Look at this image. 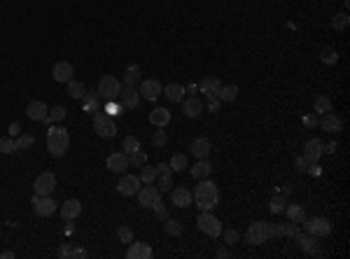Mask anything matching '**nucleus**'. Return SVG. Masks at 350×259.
Segmentation results:
<instances>
[{
    "instance_id": "nucleus-1",
    "label": "nucleus",
    "mask_w": 350,
    "mask_h": 259,
    "mask_svg": "<svg viewBox=\"0 0 350 259\" xmlns=\"http://www.w3.org/2000/svg\"><path fill=\"white\" fill-rule=\"evenodd\" d=\"M192 201L201 210H213L215 205L219 203V189H217V185H215V182H210L208 177H206V180H201L196 185V189H194V194H192Z\"/></svg>"
},
{
    "instance_id": "nucleus-2",
    "label": "nucleus",
    "mask_w": 350,
    "mask_h": 259,
    "mask_svg": "<svg viewBox=\"0 0 350 259\" xmlns=\"http://www.w3.org/2000/svg\"><path fill=\"white\" fill-rule=\"evenodd\" d=\"M276 236H278L276 224H271V222H252L245 234V241L247 245H264V243H268Z\"/></svg>"
},
{
    "instance_id": "nucleus-3",
    "label": "nucleus",
    "mask_w": 350,
    "mask_h": 259,
    "mask_svg": "<svg viewBox=\"0 0 350 259\" xmlns=\"http://www.w3.org/2000/svg\"><path fill=\"white\" fill-rule=\"evenodd\" d=\"M70 147V136L63 126H52L47 131V149H49L54 157H63Z\"/></svg>"
},
{
    "instance_id": "nucleus-4",
    "label": "nucleus",
    "mask_w": 350,
    "mask_h": 259,
    "mask_svg": "<svg viewBox=\"0 0 350 259\" xmlns=\"http://www.w3.org/2000/svg\"><path fill=\"white\" fill-rule=\"evenodd\" d=\"M196 224H198V229H201L206 236H210V238L222 236V224H219V220L213 215V213H210V210H201V215H198Z\"/></svg>"
},
{
    "instance_id": "nucleus-5",
    "label": "nucleus",
    "mask_w": 350,
    "mask_h": 259,
    "mask_svg": "<svg viewBox=\"0 0 350 259\" xmlns=\"http://www.w3.org/2000/svg\"><path fill=\"white\" fill-rule=\"evenodd\" d=\"M93 128H96V133H98L101 138H115V133H117L115 119L108 112H96L93 115Z\"/></svg>"
},
{
    "instance_id": "nucleus-6",
    "label": "nucleus",
    "mask_w": 350,
    "mask_h": 259,
    "mask_svg": "<svg viewBox=\"0 0 350 259\" xmlns=\"http://www.w3.org/2000/svg\"><path fill=\"white\" fill-rule=\"evenodd\" d=\"M301 224H304L306 234H311V236H315V238H324L332 234V222H329L327 217H313V220L306 217Z\"/></svg>"
},
{
    "instance_id": "nucleus-7",
    "label": "nucleus",
    "mask_w": 350,
    "mask_h": 259,
    "mask_svg": "<svg viewBox=\"0 0 350 259\" xmlns=\"http://www.w3.org/2000/svg\"><path fill=\"white\" fill-rule=\"evenodd\" d=\"M119 91H121V84L115 75H103V77L98 80V94L103 96L105 100H117Z\"/></svg>"
},
{
    "instance_id": "nucleus-8",
    "label": "nucleus",
    "mask_w": 350,
    "mask_h": 259,
    "mask_svg": "<svg viewBox=\"0 0 350 259\" xmlns=\"http://www.w3.org/2000/svg\"><path fill=\"white\" fill-rule=\"evenodd\" d=\"M35 196H52V192L56 189V175L49 171L40 173L38 177H35Z\"/></svg>"
},
{
    "instance_id": "nucleus-9",
    "label": "nucleus",
    "mask_w": 350,
    "mask_h": 259,
    "mask_svg": "<svg viewBox=\"0 0 350 259\" xmlns=\"http://www.w3.org/2000/svg\"><path fill=\"white\" fill-rule=\"evenodd\" d=\"M138 203L142 205V208H154V205L161 201V192H159L154 185H147V187H140L138 189Z\"/></svg>"
},
{
    "instance_id": "nucleus-10",
    "label": "nucleus",
    "mask_w": 350,
    "mask_h": 259,
    "mask_svg": "<svg viewBox=\"0 0 350 259\" xmlns=\"http://www.w3.org/2000/svg\"><path fill=\"white\" fill-rule=\"evenodd\" d=\"M322 147H324V143L320 138L306 140V145H304V159H306L308 164H317V161H320V157L324 154Z\"/></svg>"
},
{
    "instance_id": "nucleus-11",
    "label": "nucleus",
    "mask_w": 350,
    "mask_h": 259,
    "mask_svg": "<svg viewBox=\"0 0 350 259\" xmlns=\"http://www.w3.org/2000/svg\"><path fill=\"white\" fill-rule=\"evenodd\" d=\"M117 100H119V105L124 108V110H129V108H136L138 103H140V94H138V89L131 87V84H126L124 89L119 91V96H117Z\"/></svg>"
},
{
    "instance_id": "nucleus-12",
    "label": "nucleus",
    "mask_w": 350,
    "mask_h": 259,
    "mask_svg": "<svg viewBox=\"0 0 350 259\" xmlns=\"http://www.w3.org/2000/svg\"><path fill=\"white\" fill-rule=\"evenodd\" d=\"M296 243H299V248L304 250V254H308V257H322V250H320V245H317V238L311 236V234H299L296 236Z\"/></svg>"
},
{
    "instance_id": "nucleus-13",
    "label": "nucleus",
    "mask_w": 350,
    "mask_h": 259,
    "mask_svg": "<svg viewBox=\"0 0 350 259\" xmlns=\"http://www.w3.org/2000/svg\"><path fill=\"white\" fill-rule=\"evenodd\" d=\"M138 189H140V177L138 175H121L117 182V192L121 196H133V194H138Z\"/></svg>"
},
{
    "instance_id": "nucleus-14",
    "label": "nucleus",
    "mask_w": 350,
    "mask_h": 259,
    "mask_svg": "<svg viewBox=\"0 0 350 259\" xmlns=\"http://www.w3.org/2000/svg\"><path fill=\"white\" fill-rule=\"evenodd\" d=\"M33 208L40 217H49L56 213V201L52 196H33Z\"/></svg>"
},
{
    "instance_id": "nucleus-15",
    "label": "nucleus",
    "mask_w": 350,
    "mask_h": 259,
    "mask_svg": "<svg viewBox=\"0 0 350 259\" xmlns=\"http://www.w3.org/2000/svg\"><path fill=\"white\" fill-rule=\"evenodd\" d=\"M138 94H140V98H145V100H157L159 96H161V84H159L157 80H142Z\"/></svg>"
},
{
    "instance_id": "nucleus-16",
    "label": "nucleus",
    "mask_w": 350,
    "mask_h": 259,
    "mask_svg": "<svg viewBox=\"0 0 350 259\" xmlns=\"http://www.w3.org/2000/svg\"><path fill=\"white\" fill-rule=\"evenodd\" d=\"M52 77L61 84H68L72 80V66L68 61H56L54 68H52Z\"/></svg>"
},
{
    "instance_id": "nucleus-17",
    "label": "nucleus",
    "mask_w": 350,
    "mask_h": 259,
    "mask_svg": "<svg viewBox=\"0 0 350 259\" xmlns=\"http://www.w3.org/2000/svg\"><path fill=\"white\" fill-rule=\"evenodd\" d=\"M320 126H322V131L332 133V136H339V133L343 131V121H341V117H336L332 110H329V112H324Z\"/></svg>"
},
{
    "instance_id": "nucleus-18",
    "label": "nucleus",
    "mask_w": 350,
    "mask_h": 259,
    "mask_svg": "<svg viewBox=\"0 0 350 259\" xmlns=\"http://www.w3.org/2000/svg\"><path fill=\"white\" fill-rule=\"evenodd\" d=\"M152 254L154 252L147 243H138V241H131L129 243V250H126V257L129 259H149Z\"/></svg>"
},
{
    "instance_id": "nucleus-19",
    "label": "nucleus",
    "mask_w": 350,
    "mask_h": 259,
    "mask_svg": "<svg viewBox=\"0 0 350 259\" xmlns=\"http://www.w3.org/2000/svg\"><path fill=\"white\" fill-rule=\"evenodd\" d=\"M26 115L31 117L33 121H47L49 119V110H47V105L42 100H31L26 108Z\"/></svg>"
},
{
    "instance_id": "nucleus-20",
    "label": "nucleus",
    "mask_w": 350,
    "mask_h": 259,
    "mask_svg": "<svg viewBox=\"0 0 350 259\" xmlns=\"http://www.w3.org/2000/svg\"><path fill=\"white\" fill-rule=\"evenodd\" d=\"M129 166L131 164H129V154L126 152H115V154L108 157V168L112 173H124Z\"/></svg>"
},
{
    "instance_id": "nucleus-21",
    "label": "nucleus",
    "mask_w": 350,
    "mask_h": 259,
    "mask_svg": "<svg viewBox=\"0 0 350 259\" xmlns=\"http://www.w3.org/2000/svg\"><path fill=\"white\" fill-rule=\"evenodd\" d=\"M170 201H173L175 208H189L192 205V192L187 187H175L170 194Z\"/></svg>"
},
{
    "instance_id": "nucleus-22",
    "label": "nucleus",
    "mask_w": 350,
    "mask_h": 259,
    "mask_svg": "<svg viewBox=\"0 0 350 259\" xmlns=\"http://www.w3.org/2000/svg\"><path fill=\"white\" fill-rule=\"evenodd\" d=\"M82 215V203H80V201L77 199H68L66 203L61 205V217H63V220H77V217Z\"/></svg>"
},
{
    "instance_id": "nucleus-23",
    "label": "nucleus",
    "mask_w": 350,
    "mask_h": 259,
    "mask_svg": "<svg viewBox=\"0 0 350 259\" xmlns=\"http://www.w3.org/2000/svg\"><path fill=\"white\" fill-rule=\"evenodd\" d=\"M182 112H185V117H189V119H196V117L203 112L201 98H196V96H189L187 100H182Z\"/></svg>"
},
{
    "instance_id": "nucleus-24",
    "label": "nucleus",
    "mask_w": 350,
    "mask_h": 259,
    "mask_svg": "<svg viewBox=\"0 0 350 259\" xmlns=\"http://www.w3.org/2000/svg\"><path fill=\"white\" fill-rule=\"evenodd\" d=\"M219 87H222V80L219 77H206L201 84H198V89H201V94H206V98H217V91Z\"/></svg>"
},
{
    "instance_id": "nucleus-25",
    "label": "nucleus",
    "mask_w": 350,
    "mask_h": 259,
    "mask_svg": "<svg viewBox=\"0 0 350 259\" xmlns=\"http://www.w3.org/2000/svg\"><path fill=\"white\" fill-rule=\"evenodd\" d=\"M149 124L157 128H164L170 124V112L166 110V108H154L152 112H149Z\"/></svg>"
},
{
    "instance_id": "nucleus-26",
    "label": "nucleus",
    "mask_w": 350,
    "mask_h": 259,
    "mask_svg": "<svg viewBox=\"0 0 350 259\" xmlns=\"http://www.w3.org/2000/svg\"><path fill=\"white\" fill-rule=\"evenodd\" d=\"M189 152H192L196 159H208V154H210V140L208 138H196L192 143V147H189Z\"/></svg>"
},
{
    "instance_id": "nucleus-27",
    "label": "nucleus",
    "mask_w": 350,
    "mask_h": 259,
    "mask_svg": "<svg viewBox=\"0 0 350 259\" xmlns=\"http://www.w3.org/2000/svg\"><path fill=\"white\" fill-rule=\"evenodd\" d=\"M189 173H192L196 180H206V177L213 173V166H210L208 159H198V164H194L192 168H189Z\"/></svg>"
},
{
    "instance_id": "nucleus-28",
    "label": "nucleus",
    "mask_w": 350,
    "mask_h": 259,
    "mask_svg": "<svg viewBox=\"0 0 350 259\" xmlns=\"http://www.w3.org/2000/svg\"><path fill=\"white\" fill-rule=\"evenodd\" d=\"M164 94H166V98H168L170 103H182V100H185V87H182V84L170 82L168 87L164 89Z\"/></svg>"
},
{
    "instance_id": "nucleus-29",
    "label": "nucleus",
    "mask_w": 350,
    "mask_h": 259,
    "mask_svg": "<svg viewBox=\"0 0 350 259\" xmlns=\"http://www.w3.org/2000/svg\"><path fill=\"white\" fill-rule=\"evenodd\" d=\"M285 213H287L290 222H296V224H301V222L306 220V210H304V205H299V203L287 205V208H285Z\"/></svg>"
},
{
    "instance_id": "nucleus-30",
    "label": "nucleus",
    "mask_w": 350,
    "mask_h": 259,
    "mask_svg": "<svg viewBox=\"0 0 350 259\" xmlns=\"http://www.w3.org/2000/svg\"><path fill=\"white\" fill-rule=\"evenodd\" d=\"M238 96V87L236 84H227V87H219V91H217V98H219V103H231V100Z\"/></svg>"
},
{
    "instance_id": "nucleus-31",
    "label": "nucleus",
    "mask_w": 350,
    "mask_h": 259,
    "mask_svg": "<svg viewBox=\"0 0 350 259\" xmlns=\"http://www.w3.org/2000/svg\"><path fill=\"white\" fill-rule=\"evenodd\" d=\"M59 257H63V259H66V257L87 259L89 252H87V250H80V248H72V245H68V243H66V245H61V248H59Z\"/></svg>"
},
{
    "instance_id": "nucleus-32",
    "label": "nucleus",
    "mask_w": 350,
    "mask_h": 259,
    "mask_svg": "<svg viewBox=\"0 0 350 259\" xmlns=\"http://www.w3.org/2000/svg\"><path fill=\"white\" fill-rule=\"evenodd\" d=\"M124 82H126V84H131V87L140 84V82H142V72H140V68H138V66H129V68H126V72H124Z\"/></svg>"
},
{
    "instance_id": "nucleus-33",
    "label": "nucleus",
    "mask_w": 350,
    "mask_h": 259,
    "mask_svg": "<svg viewBox=\"0 0 350 259\" xmlns=\"http://www.w3.org/2000/svg\"><path fill=\"white\" fill-rule=\"evenodd\" d=\"M84 94H87V89H84L82 82H77V80H70V82H68V96H70V98L82 100Z\"/></svg>"
},
{
    "instance_id": "nucleus-34",
    "label": "nucleus",
    "mask_w": 350,
    "mask_h": 259,
    "mask_svg": "<svg viewBox=\"0 0 350 259\" xmlns=\"http://www.w3.org/2000/svg\"><path fill=\"white\" fill-rule=\"evenodd\" d=\"M276 231H278V236L296 238L299 236V224H296V222H290V224H276Z\"/></svg>"
},
{
    "instance_id": "nucleus-35",
    "label": "nucleus",
    "mask_w": 350,
    "mask_h": 259,
    "mask_svg": "<svg viewBox=\"0 0 350 259\" xmlns=\"http://www.w3.org/2000/svg\"><path fill=\"white\" fill-rule=\"evenodd\" d=\"M14 152H17V138L3 136L0 138V154H14Z\"/></svg>"
},
{
    "instance_id": "nucleus-36",
    "label": "nucleus",
    "mask_w": 350,
    "mask_h": 259,
    "mask_svg": "<svg viewBox=\"0 0 350 259\" xmlns=\"http://www.w3.org/2000/svg\"><path fill=\"white\" fill-rule=\"evenodd\" d=\"M285 205H287V201H285L283 194H278V196H273V199L268 201V210L273 213V215H278V213H283Z\"/></svg>"
},
{
    "instance_id": "nucleus-37",
    "label": "nucleus",
    "mask_w": 350,
    "mask_h": 259,
    "mask_svg": "<svg viewBox=\"0 0 350 259\" xmlns=\"http://www.w3.org/2000/svg\"><path fill=\"white\" fill-rule=\"evenodd\" d=\"M170 171H185V168H189V166H187V157L185 154H173L170 157Z\"/></svg>"
},
{
    "instance_id": "nucleus-38",
    "label": "nucleus",
    "mask_w": 350,
    "mask_h": 259,
    "mask_svg": "<svg viewBox=\"0 0 350 259\" xmlns=\"http://www.w3.org/2000/svg\"><path fill=\"white\" fill-rule=\"evenodd\" d=\"M140 182H145V185H154L157 182V168H149V166H142L140 171Z\"/></svg>"
},
{
    "instance_id": "nucleus-39",
    "label": "nucleus",
    "mask_w": 350,
    "mask_h": 259,
    "mask_svg": "<svg viewBox=\"0 0 350 259\" xmlns=\"http://www.w3.org/2000/svg\"><path fill=\"white\" fill-rule=\"evenodd\" d=\"M164 231L168 236H182V224L178 220H166L164 222Z\"/></svg>"
},
{
    "instance_id": "nucleus-40",
    "label": "nucleus",
    "mask_w": 350,
    "mask_h": 259,
    "mask_svg": "<svg viewBox=\"0 0 350 259\" xmlns=\"http://www.w3.org/2000/svg\"><path fill=\"white\" fill-rule=\"evenodd\" d=\"M350 23V17L345 14V12H341V14H336V17L332 19V28L334 31H343V28H348Z\"/></svg>"
},
{
    "instance_id": "nucleus-41",
    "label": "nucleus",
    "mask_w": 350,
    "mask_h": 259,
    "mask_svg": "<svg viewBox=\"0 0 350 259\" xmlns=\"http://www.w3.org/2000/svg\"><path fill=\"white\" fill-rule=\"evenodd\" d=\"M140 149V140L136 136H126L124 138V152L126 154H131V152H138Z\"/></svg>"
},
{
    "instance_id": "nucleus-42",
    "label": "nucleus",
    "mask_w": 350,
    "mask_h": 259,
    "mask_svg": "<svg viewBox=\"0 0 350 259\" xmlns=\"http://www.w3.org/2000/svg\"><path fill=\"white\" fill-rule=\"evenodd\" d=\"M332 110V98L329 96H320V98L315 100V112H320V115H324V112Z\"/></svg>"
},
{
    "instance_id": "nucleus-43",
    "label": "nucleus",
    "mask_w": 350,
    "mask_h": 259,
    "mask_svg": "<svg viewBox=\"0 0 350 259\" xmlns=\"http://www.w3.org/2000/svg\"><path fill=\"white\" fill-rule=\"evenodd\" d=\"M35 138L31 136V133H19V138H17V149H28V147H33Z\"/></svg>"
},
{
    "instance_id": "nucleus-44",
    "label": "nucleus",
    "mask_w": 350,
    "mask_h": 259,
    "mask_svg": "<svg viewBox=\"0 0 350 259\" xmlns=\"http://www.w3.org/2000/svg\"><path fill=\"white\" fill-rule=\"evenodd\" d=\"M320 61H322V63H327V66H332V63H336V61H339V54H336V49H322L320 51Z\"/></svg>"
},
{
    "instance_id": "nucleus-45",
    "label": "nucleus",
    "mask_w": 350,
    "mask_h": 259,
    "mask_svg": "<svg viewBox=\"0 0 350 259\" xmlns=\"http://www.w3.org/2000/svg\"><path fill=\"white\" fill-rule=\"evenodd\" d=\"M129 164L131 166H145L147 164V157H145V152H140V149H138V152H131V154H129Z\"/></svg>"
},
{
    "instance_id": "nucleus-46",
    "label": "nucleus",
    "mask_w": 350,
    "mask_h": 259,
    "mask_svg": "<svg viewBox=\"0 0 350 259\" xmlns=\"http://www.w3.org/2000/svg\"><path fill=\"white\" fill-rule=\"evenodd\" d=\"M66 115H68L66 108H63V105H56L54 110H49V119L47 121H63L66 119Z\"/></svg>"
},
{
    "instance_id": "nucleus-47",
    "label": "nucleus",
    "mask_w": 350,
    "mask_h": 259,
    "mask_svg": "<svg viewBox=\"0 0 350 259\" xmlns=\"http://www.w3.org/2000/svg\"><path fill=\"white\" fill-rule=\"evenodd\" d=\"M117 238H119L121 243H131L133 241V229L131 226H119V229H117Z\"/></svg>"
},
{
    "instance_id": "nucleus-48",
    "label": "nucleus",
    "mask_w": 350,
    "mask_h": 259,
    "mask_svg": "<svg viewBox=\"0 0 350 259\" xmlns=\"http://www.w3.org/2000/svg\"><path fill=\"white\" fill-rule=\"evenodd\" d=\"M157 180H159V192H168V187L173 185V180H170V173H166V175H157Z\"/></svg>"
},
{
    "instance_id": "nucleus-49",
    "label": "nucleus",
    "mask_w": 350,
    "mask_h": 259,
    "mask_svg": "<svg viewBox=\"0 0 350 259\" xmlns=\"http://www.w3.org/2000/svg\"><path fill=\"white\" fill-rule=\"evenodd\" d=\"M238 238H241V234L236 231V229H227V231H224V243H227V245H236V243H238Z\"/></svg>"
},
{
    "instance_id": "nucleus-50",
    "label": "nucleus",
    "mask_w": 350,
    "mask_h": 259,
    "mask_svg": "<svg viewBox=\"0 0 350 259\" xmlns=\"http://www.w3.org/2000/svg\"><path fill=\"white\" fill-rule=\"evenodd\" d=\"M166 143H168V138H166V131H157L152 138V145L154 147H166Z\"/></svg>"
},
{
    "instance_id": "nucleus-51",
    "label": "nucleus",
    "mask_w": 350,
    "mask_h": 259,
    "mask_svg": "<svg viewBox=\"0 0 350 259\" xmlns=\"http://www.w3.org/2000/svg\"><path fill=\"white\" fill-rule=\"evenodd\" d=\"M84 108L87 110H96V96H93V91H89V94H84Z\"/></svg>"
},
{
    "instance_id": "nucleus-52",
    "label": "nucleus",
    "mask_w": 350,
    "mask_h": 259,
    "mask_svg": "<svg viewBox=\"0 0 350 259\" xmlns=\"http://www.w3.org/2000/svg\"><path fill=\"white\" fill-rule=\"evenodd\" d=\"M119 110H124L121 105H115V100H108V108H105V112H108L110 117H115V115H121Z\"/></svg>"
},
{
    "instance_id": "nucleus-53",
    "label": "nucleus",
    "mask_w": 350,
    "mask_h": 259,
    "mask_svg": "<svg viewBox=\"0 0 350 259\" xmlns=\"http://www.w3.org/2000/svg\"><path fill=\"white\" fill-rule=\"evenodd\" d=\"M154 210H157V217H159V220H164V222L168 220V215H166V208H164V203H161V201L154 205Z\"/></svg>"
},
{
    "instance_id": "nucleus-54",
    "label": "nucleus",
    "mask_w": 350,
    "mask_h": 259,
    "mask_svg": "<svg viewBox=\"0 0 350 259\" xmlns=\"http://www.w3.org/2000/svg\"><path fill=\"white\" fill-rule=\"evenodd\" d=\"M296 171H299V173H306L308 171V161L304 159V157H299V159H296Z\"/></svg>"
},
{
    "instance_id": "nucleus-55",
    "label": "nucleus",
    "mask_w": 350,
    "mask_h": 259,
    "mask_svg": "<svg viewBox=\"0 0 350 259\" xmlns=\"http://www.w3.org/2000/svg\"><path fill=\"white\" fill-rule=\"evenodd\" d=\"M19 133H21V124H19V121H14V124H10V136H12V138H17Z\"/></svg>"
},
{
    "instance_id": "nucleus-56",
    "label": "nucleus",
    "mask_w": 350,
    "mask_h": 259,
    "mask_svg": "<svg viewBox=\"0 0 350 259\" xmlns=\"http://www.w3.org/2000/svg\"><path fill=\"white\" fill-rule=\"evenodd\" d=\"M166 173H173L170 171V166L168 164H159L157 166V175H166Z\"/></svg>"
},
{
    "instance_id": "nucleus-57",
    "label": "nucleus",
    "mask_w": 350,
    "mask_h": 259,
    "mask_svg": "<svg viewBox=\"0 0 350 259\" xmlns=\"http://www.w3.org/2000/svg\"><path fill=\"white\" fill-rule=\"evenodd\" d=\"M322 152H324V154H334V152H336V143H329V145H324V147H322Z\"/></svg>"
},
{
    "instance_id": "nucleus-58",
    "label": "nucleus",
    "mask_w": 350,
    "mask_h": 259,
    "mask_svg": "<svg viewBox=\"0 0 350 259\" xmlns=\"http://www.w3.org/2000/svg\"><path fill=\"white\" fill-rule=\"evenodd\" d=\"M208 110H210V112H217V110H219V98H213V100H210Z\"/></svg>"
},
{
    "instance_id": "nucleus-59",
    "label": "nucleus",
    "mask_w": 350,
    "mask_h": 259,
    "mask_svg": "<svg viewBox=\"0 0 350 259\" xmlns=\"http://www.w3.org/2000/svg\"><path fill=\"white\" fill-rule=\"evenodd\" d=\"M292 189H294V187H292L290 182H287V185H283V196H290V194H292Z\"/></svg>"
},
{
    "instance_id": "nucleus-60",
    "label": "nucleus",
    "mask_w": 350,
    "mask_h": 259,
    "mask_svg": "<svg viewBox=\"0 0 350 259\" xmlns=\"http://www.w3.org/2000/svg\"><path fill=\"white\" fill-rule=\"evenodd\" d=\"M229 254H231V252H229V250H227V248H219V250H217V257H219V259L229 257Z\"/></svg>"
},
{
    "instance_id": "nucleus-61",
    "label": "nucleus",
    "mask_w": 350,
    "mask_h": 259,
    "mask_svg": "<svg viewBox=\"0 0 350 259\" xmlns=\"http://www.w3.org/2000/svg\"><path fill=\"white\" fill-rule=\"evenodd\" d=\"M0 257H3V259H14V252H10V250H5V252L0 254Z\"/></svg>"
},
{
    "instance_id": "nucleus-62",
    "label": "nucleus",
    "mask_w": 350,
    "mask_h": 259,
    "mask_svg": "<svg viewBox=\"0 0 350 259\" xmlns=\"http://www.w3.org/2000/svg\"><path fill=\"white\" fill-rule=\"evenodd\" d=\"M306 126H315V117H306Z\"/></svg>"
}]
</instances>
